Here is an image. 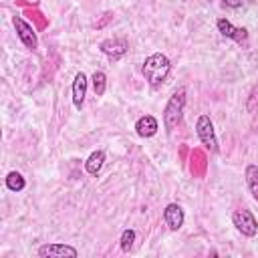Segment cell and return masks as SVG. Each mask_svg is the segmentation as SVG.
<instances>
[{"label": "cell", "mask_w": 258, "mask_h": 258, "mask_svg": "<svg viewBox=\"0 0 258 258\" xmlns=\"http://www.w3.org/2000/svg\"><path fill=\"white\" fill-rule=\"evenodd\" d=\"M171 71V62L163 52H153L143 62V77L151 87H159Z\"/></svg>", "instance_id": "cell-1"}, {"label": "cell", "mask_w": 258, "mask_h": 258, "mask_svg": "<svg viewBox=\"0 0 258 258\" xmlns=\"http://www.w3.org/2000/svg\"><path fill=\"white\" fill-rule=\"evenodd\" d=\"M183 107H185V91L183 89H177L169 97V101H167V105L163 109V127H165L167 133H171L181 123Z\"/></svg>", "instance_id": "cell-2"}, {"label": "cell", "mask_w": 258, "mask_h": 258, "mask_svg": "<svg viewBox=\"0 0 258 258\" xmlns=\"http://www.w3.org/2000/svg\"><path fill=\"white\" fill-rule=\"evenodd\" d=\"M196 133L200 137V141L212 151V153H218L220 147H218V139H216V131H214V123L208 115H200L198 121H196Z\"/></svg>", "instance_id": "cell-3"}, {"label": "cell", "mask_w": 258, "mask_h": 258, "mask_svg": "<svg viewBox=\"0 0 258 258\" xmlns=\"http://www.w3.org/2000/svg\"><path fill=\"white\" fill-rule=\"evenodd\" d=\"M232 224L246 238H254L258 234V222H256V218H254V214L250 210H244V208L242 210H236L232 214Z\"/></svg>", "instance_id": "cell-4"}, {"label": "cell", "mask_w": 258, "mask_h": 258, "mask_svg": "<svg viewBox=\"0 0 258 258\" xmlns=\"http://www.w3.org/2000/svg\"><path fill=\"white\" fill-rule=\"evenodd\" d=\"M36 254L42 258H77L79 250L64 242H50V244H42L36 250Z\"/></svg>", "instance_id": "cell-5"}, {"label": "cell", "mask_w": 258, "mask_h": 258, "mask_svg": "<svg viewBox=\"0 0 258 258\" xmlns=\"http://www.w3.org/2000/svg\"><path fill=\"white\" fill-rule=\"evenodd\" d=\"M12 22H14V28H16V34H18L20 42H22L26 48L34 50V48L38 46V38H36L34 28H32L24 18H20V16H14V18H12Z\"/></svg>", "instance_id": "cell-6"}, {"label": "cell", "mask_w": 258, "mask_h": 258, "mask_svg": "<svg viewBox=\"0 0 258 258\" xmlns=\"http://www.w3.org/2000/svg\"><path fill=\"white\" fill-rule=\"evenodd\" d=\"M216 26H218V32H220L222 36L232 38V40H236L238 44H244V42L248 40V30H246V28H236V26H234L230 20H226V18H218Z\"/></svg>", "instance_id": "cell-7"}, {"label": "cell", "mask_w": 258, "mask_h": 258, "mask_svg": "<svg viewBox=\"0 0 258 258\" xmlns=\"http://www.w3.org/2000/svg\"><path fill=\"white\" fill-rule=\"evenodd\" d=\"M99 48H101V52L107 54L109 58L117 60V58H121V56L127 52L129 44H127L125 38H105V40L99 44Z\"/></svg>", "instance_id": "cell-8"}, {"label": "cell", "mask_w": 258, "mask_h": 258, "mask_svg": "<svg viewBox=\"0 0 258 258\" xmlns=\"http://www.w3.org/2000/svg\"><path fill=\"white\" fill-rule=\"evenodd\" d=\"M163 220H165L169 230L177 232L183 226V222H185V214H183L179 204H167L165 210H163Z\"/></svg>", "instance_id": "cell-9"}, {"label": "cell", "mask_w": 258, "mask_h": 258, "mask_svg": "<svg viewBox=\"0 0 258 258\" xmlns=\"http://www.w3.org/2000/svg\"><path fill=\"white\" fill-rule=\"evenodd\" d=\"M87 85H89L87 75L83 71L77 73L75 79H73V105H75V109H81L83 107L85 97H87Z\"/></svg>", "instance_id": "cell-10"}, {"label": "cell", "mask_w": 258, "mask_h": 258, "mask_svg": "<svg viewBox=\"0 0 258 258\" xmlns=\"http://www.w3.org/2000/svg\"><path fill=\"white\" fill-rule=\"evenodd\" d=\"M157 129H159V123L153 115H143L135 123V131L139 137H153L157 133Z\"/></svg>", "instance_id": "cell-11"}, {"label": "cell", "mask_w": 258, "mask_h": 258, "mask_svg": "<svg viewBox=\"0 0 258 258\" xmlns=\"http://www.w3.org/2000/svg\"><path fill=\"white\" fill-rule=\"evenodd\" d=\"M103 163H105V151H103V149H97V151H93V153L87 157L85 169H87L89 175H97V173L103 169Z\"/></svg>", "instance_id": "cell-12"}, {"label": "cell", "mask_w": 258, "mask_h": 258, "mask_svg": "<svg viewBox=\"0 0 258 258\" xmlns=\"http://www.w3.org/2000/svg\"><path fill=\"white\" fill-rule=\"evenodd\" d=\"M244 175H246V183H248V189H250L252 198L258 202V165L248 163L246 169H244Z\"/></svg>", "instance_id": "cell-13"}, {"label": "cell", "mask_w": 258, "mask_h": 258, "mask_svg": "<svg viewBox=\"0 0 258 258\" xmlns=\"http://www.w3.org/2000/svg\"><path fill=\"white\" fill-rule=\"evenodd\" d=\"M91 81H93V91H95V95H97V97H103L105 91H107V75H105L103 71H95L93 77H91Z\"/></svg>", "instance_id": "cell-14"}, {"label": "cell", "mask_w": 258, "mask_h": 258, "mask_svg": "<svg viewBox=\"0 0 258 258\" xmlns=\"http://www.w3.org/2000/svg\"><path fill=\"white\" fill-rule=\"evenodd\" d=\"M24 185H26V181H24L22 173H18V171H10V173L6 175V187H8L10 191H22Z\"/></svg>", "instance_id": "cell-15"}, {"label": "cell", "mask_w": 258, "mask_h": 258, "mask_svg": "<svg viewBox=\"0 0 258 258\" xmlns=\"http://www.w3.org/2000/svg\"><path fill=\"white\" fill-rule=\"evenodd\" d=\"M133 242H135V230H131V228L123 230V234H121V240H119V246H121V250H123V252H129V250L133 248Z\"/></svg>", "instance_id": "cell-16"}, {"label": "cell", "mask_w": 258, "mask_h": 258, "mask_svg": "<svg viewBox=\"0 0 258 258\" xmlns=\"http://www.w3.org/2000/svg\"><path fill=\"white\" fill-rule=\"evenodd\" d=\"M228 8H240L242 4H244V0H222Z\"/></svg>", "instance_id": "cell-17"}, {"label": "cell", "mask_w": 258, "mask_h": 258, "mask_svg": "<svg viewBox=\"0 0 258 258\" xmlns=\"http://www.w3.org/2000/svg\"><path fill=\"white\" fill-rule=\"evenodd\" d=\"M183 2H187V0H183Z\"/></svg>", "instance_id": "cell-18"}]
</instances>
